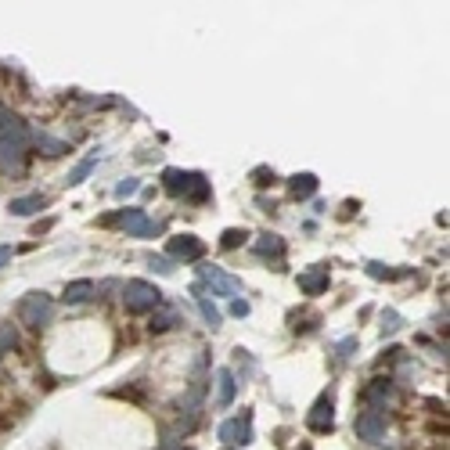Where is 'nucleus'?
I'll list each match as a JSON object with an SVG mask.
<instances>
[{
	"instance_id": "6ab92c4d",
	"label": "nucleus",
	"mask_w": 450,
	"mask_h": 450,
	"mask_svg": "<svg viewBox=\"0 0 450 450\" xmlns=\"http://www.w3.org/2000/svg\"><path fill=\"white\" fill-rule=\"evenodd\" d=\"M205 195H209V181H205L202 173H191V184H188L184 198H191V202H205Z\"/></svg>"
},
{
	"instance_id": "ddd939ff",
	"label": "nucleus",
	"mask_w": 450,
	"mask_h": 450,
	"mask_svg": "<svg viewBox=\"0 0 450 450\" xmlns=\"http://www.w3.org/2000/svg\"><path fill=\"white\" fill-rule=\"evenodd\" d=\"M29 141H33V144H36L43 155H65V151H69V144H65V141L50 137L47 130H33V134H29Z\"/></svg>"
},
{
	"instance_id": "f03ea898",
	"label": "nucleus",
	"mask_w": 450,
	"mask_h": 450,
	"mask_svg": "<svg viewBox=\"0 0 450 450\" xmlns=\"http://www.w3.org/2000/svg\"><path fill=\"white\" fill-rule=\"evenodd\" d=\"M50 314H54V303H50V296H43V292H29V296L18 303V321L29 324V328L47 324Z\"/></svg>"
},
{
	"instance_id": "1a4fd4ad",
	"label": "nucleus",
	"mask_w": 450,
	"mask_h": 450,
	"mask_svg": "<svg viewBox=\"0 0 450 450\" xmlns=\"http://www.w3.org/2000/svg\"><path fill=\"white\" fill-rule=\"evenodd\" d=\"M202 277L209 281V285H213L216 292H223V296H238V292H242V281L227 277V274L216 270V267H202Z\"/></svg>"
},
{
	"instance_id": "dca6fc26",
	"label": "nucleus",
	"mask_w": 450,
	"mask_h": 450,
	"mask_svg": "<svg viewBox=\"0 0 450 450\" xmlns=\"http://www.w3.org/2000/svg\"><path fill=\"white\" fill-rule=\"evenodd\" d=\"M289 188H292L296 198H310V195L317 191V177H314V173H296V177L289 181Z\"/></svg>"
},
{
	"instance_id": "423d86ee",
	"label": "nucleus",
	"mask_w": 450,
	"mask_h": 450,
	"mask_svg": "<svg viewBox=\"0 0 450 450\" xmlns=\"http://www.w3.org/2000/svg\"><path fill=\"white\" fill-rule=\"evenodd\" d=\"M123 223V231L130 238H141V235H155V223L144 216V209H123V216H116Z\"/></svg>"
},
{
	"instance_id": "7ed1b4c3",
	"label": "nucleus",
	"mask_w": 450,
	"mask_h": 450,
	"mask_svg": "<svg viewBox=\"0 0 450 450\" xmlns=\"http://www.w3.org/2000/svg\"><path fill=\"white\" fill-rule=\"evenodd\" d=\"M29 127L15 116V112L8 108V105H0V137H4V141H11L15 148H26L29 144Z\"/></svg>"
},
{
	"instance_id": "6e6552de",
	"label": "nucleus",
	"mask_w": 450,
	"mask_h": 450,
	"mask_svg": "<svg viewBox=\"0 0 450 450\" xmlns=\"http://www.w3.org/2000/svg\"><path fill=\"white\" fill-rule=\"evenodd\" d=\"M202 252H205V245H202L195 235H177V238H170V256H177V259H202Z\"/></svg>"
},
{
	"instance_id": "4468645a",
	"label": "nucleus",
	"mask_w": 450,
	"mask_h": 450,
	"mask_svg": "<svg viewBox=\"0 0 450 450\" xmlns=\"http://www.w3.org/2000/svg\"><path fill=\"white\" fill-rule=\"evenodd\" d=\"M94 292H97L94 281H73V285H65V303H87Z\"/></svg>"
},
{
	"instance_id": "20e7f679",
	"label": "nucleus",
	"mask_w": 450,
	"mask_h": 450,
	"mask_svg": "<svg viewBox=\"0 0 450 450\" xmlns=\"http://www.w3.org/2000/svg\"><path fill=\"white\" fill-rule=\"evenodd\" d=\"M385 425H389V418L382 414V411H364L360 418H357V436L360 439H368V443H382L385 439Z\"/></svg>"
},
{
	"instance_id": "aec40b11",
	"label": "nucleus",
	"mask_w": 450,
	"mask_h": 450,
	"mask_svg": "<svg viewBox=\"0 0 450 450\" xmlns=\"http://www.w3.org/2000/svg\"><path fill=\"white\" fill-rule=\"evenodd\" d=\"M256 252H259V256H281V252H285V242H281L277 235H263V238L256 242Z\"/></svg>"
},
{
	"instance_id": "412c9836",
	"label": "nucleus",
	"mask_w": 450,
	"mask_h": 450,
	"mask_svg": "<svg viewBox=\"0 0 450 450\" xmlns=\"http://www.w3.org/2000/svg\"><path fill=\"white\" fill-rule=\"evenodd\" d=\"M94 166H97V155H87V159H83V162L76 166V170L69 173V184H73V188H76V184H83V181H87L90 173H94Z\"/></svg>"
},
{
	"instance_id": "5701e85b",
	"label": "nucleus",
	"mask_w": 450,
	"mask_h": 450,
	"mask_svg": "<svg viewBox=\"0 0 450 450\" xmlns=\"http://www.w3.org/2000/svg\"><path fill=\"white\" fill-rule=\"evenodd\" d=\"M245 238H249V231H238V227H231V231H223L220 245H223V249H238V245H242Z\"/></svg>"
},
{
	"instance_id": "4be33fe9",
	"label": "nucleus",
	"mask_w": 450,
	"mask_h": 450,
	"mask_svg": "<svg viewBox=\"0 0 450 450\" xmlns=\"http://www.w3.org/2000/svg\"><path fill=\"white\" fill-rule=\"evenodd\" d=\"M15 346H18L15 328H11V324H0V353H11Z\"/></svg>"
},
{
	"instance_id": "a878e982",
	"label": "nucleus",
	"mask_w": 450,
	"mask_h": 450,
	"mask_svg": "<svg viewBox=\"0 0 450 450\" xmlns=\"http://www.w3.org/2000/svg\"><path fill=\"white\" fill-rule=\"evenodd\" d=\"M368 274H371V277H400L397 270H389V267H382V263H368Z\"/></svg>"
},
{
	"instance_id": "cd10ccee",
	"label": "nucleus",
	"mask_w": 450,
	"mask_h": 450,
	"mask_svg": "<svg viewBox=\"0 0 450 450\" xmlns=\"http://www.w3.org/2000/svg\"><path fill=\"white\" fill-rule=\"evenodd\" d=\"M151 267H155L159 274H170V270H173V263H170V259H162V256H159V259L151 256Z\"/></svg>"
},
{
	"instance_id": "a211bd4d",
	"label": "nucleus",
	"mask_w": 450,
	"mask_h": 450,
	"mask_svg": "<svg viewBox=\"0 0 450 450\" xmlns=\"http://www.w3.org/2000/svg\"><path fill=\"white\" fill-rule=\"evenodd\" d=\"M220 439H227V443H245L249 439V422H223L220 425Z\"/></svg>"
},
{
	"instance_id": "f257e3e1",
	"label": "nucleus",
	"mask_w": 450,
	"mask_h": 450,
	"mask_svg": "<svg viewBox=\"0 0 450 450\" xmlns=\"http://www.w3.org/2000/svg\"><path fill=\"white\" fill-rule=\"evenodd\" d=\"M123 303H127L130 314H148V310H159L162 306V292L151 285V281H127Z\"/></svg>"
},
{
	"instance_id": "9d476101",
	"label": "nucleus",
	"mask_w": 450,
	"mask_h": 450,
	"mask_svg": "<svg viewBox=\"0 0 450 450\" xmlns=\"http://www.w3.org/2000/svg\"><path fill=\"white\" fill-rule=\"evenodd\" d=\"M299 289H303L306 296H321V292L328 289V267H310V270H303V274H299Z\"/></svg>"
},
{
	"instance_id": "bb28decb",
	"label": "nucleus",
	"mask_w": 450,
	"mask_h": 450,
	"mask_svg": "<svg viewBox=\"0 0 450 450\" xmlns=\"http://www.w3.org/2000/svg\"><path fill=\"white\" fill-rule=\"evenodd\" d=\"M382 328H385V331H397V328H400V317L392 314V310H389V314H382Z\"/></svg>"
},
{
	"instance_id": "c85d7f7f",
	"label": "nucleus",
	"mask_w": 450,
	"mask_h": 450,
	"mask_svg": "<svg viewBox=\"0 0 450 450\" xmlns=\"http://www.w3.org/2000/svg\"><path fill=\"white\" fill-rule=\"evenodd\" d=\"M231 314H235V317H245V314H249V303H245V299H235V303H231Z\"/></svg>"
},
{
	"instance_id": "39448f33",
	"label": "nucleus",
	"mask_w": 450,
	"mask_h": 450,
	"mask_svg": "<svg viewBox=\"0 0 450 450\" xmlns=\"http://www.w3.org/2000/svg\"><path fill=\"white\" fill-rule=\"evenodd\" d=\"M335 407H331V397H321L317 404H314V411L306 414V425H310V432H317V436H324V432H331V425H335V414H331Z\"/></svg>"
},
{
	"instance_id": "f8f14e48",
	"label": "nucleus",
	"mask_w": 450,
	"mask_h": 450,
	"mask_svg": "<svg viewBox=\"0 0 450 450\" xmlns=\"http://www.w3.org/2000/svg\"><path fill=\"white\" fill-rule=\"evenodd\" d=\"M0 166H4L8 173H22V166H26L22 148H15V144H11V141H4V137H0Z\"/></svg>"
},
{
	"instance_id": "393cba45",
	"label": "nucleus",
	"mask_w": 450,
	"mask_h": 450,
	"mask_svg": "<svg viewBox=\"0 0 450 450\" xmlns=\"http://www.w3.org/2000/svg\"><path fill=\"white\" fill-rule=\"evenodd\" d=\"M198 310H202V317H205V321H209L213 328L220 324V310H216V306H213V303H209L205 296H198Z\"/></svg>"
},
{
	"instance_id": "c756f323",
	"label": "nucleus",
	"mask_w": 450,
	"mask_h": 450,
	"mask_svg": "<svg viewBox=\"0 0 450 450\" xmlns=\"http://www.w3.org/2000/svg\"><path fill=\"white\" fill-rule=\"evenodd\" d=\"M8 259H11V249H8V245H0V267H4Z\"/></svg>"
},
{
	"instance_id": "b1692460",
	"label": "nucleus",
	"mask_w": 450,
	"mask_h": 450,
	"mask_svg": "<svg viewBox=\"0 0 450 450\" xmlns=\"http://www.w3.org/2000/svg\"><path fill=\"white\" fill-rule=\"evenodd\" d=\"M137 191H141V181H137V177H127V181L116 184V198H130V195H137Z\"/></svg>"
},
{
	"instance_id": "f3484780",
	"label": "nucleus",
	"mask_w": 450,
	"mask_h": 450,
	"mask_svg": "<svg viewBox=\"0 0 450 450\" xmlns=\"http://www.w3.org/2000/svg\"><path fill=\"white\" fill-rule=\"evenodd\" d=\"M162 181H166V191L184 195V191H188V184H191V173H184V170H166V173H162Z\"/></svg>"
},
{
	"instance_id": "9b49d317",
	"label": "nucleus",
	"mask_w": 450,
	"mask_h": 450,
	"mask_svg": "<svg viewBox=\"0 0 450 450\" xmlns=\"http://www.w3.org/2000/svg\"><path fill=\"white\" fill-rule=\"evenodd\" d=\"M216 404L220 407H231L235 404V375L227 368L216 371Z\"/></svg>"
},
{
	"instance_id": "2eb2a0df",
	"label": "nucleus",
	"mask_w": 450,
	"mask_h": 450,
	"mask_svg": "<svg viewBox=\"0 0 450 450\" xmlns=\"http://www.w3.org/2000/svg\"><path fill=\"white\" fill-rule=\"evenodd\" d=\"M43 205H47L43 195H26V198H11L8 209H11L15 216H29V213H36V209H43Z\"/></svg>"
},
{
	"instance_id": "0eeeda50",
	"label": "nucleus",
	"mask_w": 450,
	"mask_h": 450,
	"mask_svg": "<svg viewBox=\"0 0 450 450\" xmlns=\"http://www.w3.org/2000/svg\"><path fill=\"white\" fill-rule=\"evenodd\" d=\"M364 400L375 404L371 411H385V404L397 400V392H392V382H389V378H375V382L364 389Z\"/></svg>"
}]
</instances>
